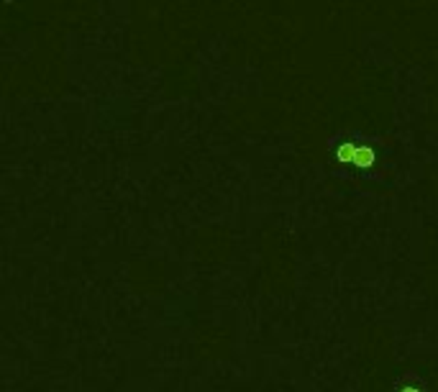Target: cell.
<instances>
[{"label": "cell", "mask_w": 438, "mask_h": 392, "mask_svg": "<svg viewBox=\"0 0 438 392\" xmlns=\"http://www.w3.org/2000/svg\"><path fill=\"white\" fill-rule=\"evenodd\" d=\"M341 154H349V162H356V164H362V167H367V164H371V151H356V149H344Z\"/></svg>", "instance_id": "1"}]
</instances>
